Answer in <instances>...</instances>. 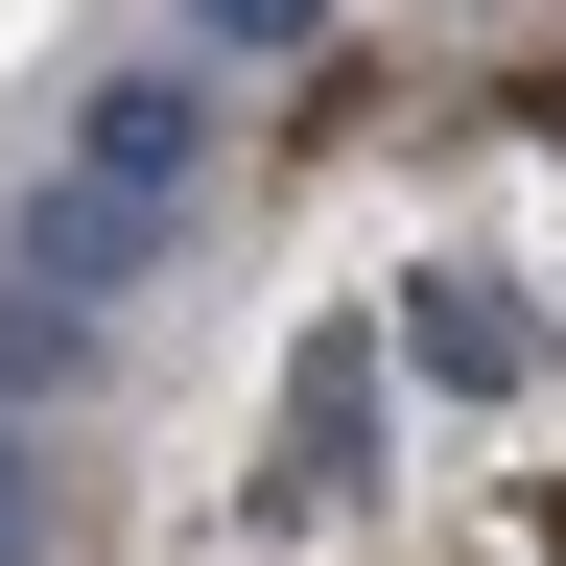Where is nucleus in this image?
<instances>
[{"instance_id": "4", "label": "nucleus", "mask_w": 566, "mask_h": 566, "mask_svg": "<svg viewBox=\"0 0 566 566\" xmlns=\"http://www.w3.org/2000/svg\"><path fill=\"white\" fill-rule=\"evenodd\" d=\"M71 331H95V307H24V283H0V401H48V378H71Z\"/></svg>"}, {"instance_id": "1", "label": "nucleus", "mask_w": 566, "mask_h": 566, "mask_svg": "<svg viewBox=\"0 0 566 566\" xmlns=\"http://www.w3.org/2000/svg\"><path fill=\"white\" fill-rule=\"evenodd\" d=\"M189 189H212V95L189 71H118V95H71V142L24 166L0 283H24V307H118V283L189 260Z\"/></svg>"}, {"instance_id": "2", "label": "nucleus", "mask_w": 566, "mask_h": 566, "mask_svg": "<svg viewBox=\"0 0 566 566\" xmlns=\"http://www.w3.org/2000/svg\"><path fill=\"white\" fill-rule=\"evenodd\" d=\"M401 354H424V378H472V401H520V378H543V331L495 307V260H424V283H401Z\"/></svg>"}, {"instance_id": "5", "label": "nucleus", "mask_w": 566, "mask_h": 566, "mask_svg": "<svg viewBox=\"0 0 566 566\" xmlns=\"http://www.w3.org/2000/svg\"><path fill=\"white\" fill-rule=\"evenodd\" d=\"M48 520H71V472H48V449H0V566H48Z\"/></svg>"}, {"instance_id": "3", "label": "nucleus", "mask_w": 566, "mask_h": 566, "mask_svg": "<svg viewBox=\"0 0 566 566\" xmlns=\"http://www.w3.org/2000/svg\"><path fill=\"white\" fill-rule=\"evenodd\" d=\"M354 424H378V331H307V378H283V495H354Z\"/></svg>"}, {"instance_id": "6", "label": "nucleus", "mask_w": 566, "mask_h": 566, "mask_svg": "<svg viewBox=\"0 0 566 566\" xmlns=\"http://www.w3.org/2000/svg\"><path fill=\"white\" fill-rule=\"evenodd\" d=\"M331 0H189V48H307Z\"/></svg>"}]
</instances>
